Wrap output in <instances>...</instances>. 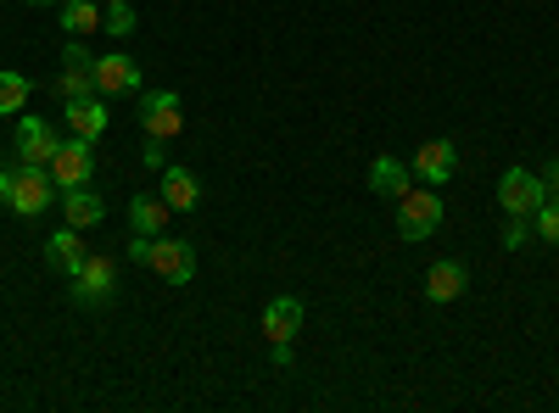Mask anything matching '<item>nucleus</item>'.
<instances>
[{
  "instance_id": "nucleus-1",
  "label": "nucleus",
  "mask_w": 559,
  "mask_h": 413,
  "mask_svg": "<svg viewBox=\"0 0 559 413\" xmlns=\"http://www.w3.org/2000/svg\"><path fill=\"white\" fill-rule=\"evenodd\" d=\"M51 202H57V179H51V168H34V162L0 168V207H7V212H17V218H39Z\"/></svg>"
},
{
  "instance_id": "nucleus-2",
  "label": "nucleus",
  "mask_w": 559,
  "mask_h": 413,
  "mask_svg": "<svg viewBox=\"0 0 559 413\" xmlns=\"http://www.w3.org/2000/svg\"><path fill=\"white\" fill-rule=\"evenodd\" d=\"M437 223H442V196H437V185H426V191L408 185V191L397 196V235H403V241H431Z\"/></svg>"
},
{
  "instance_id": "nucleus-3",
  "label": "nucleus",
  "mask_w": 559,
  "mask_h": 413,
  "mask_svg": "<svg viewBox=\"0 0 559 413\" xmlns=\"http://www.w3.org/2000/svg\"><path fill=\"white\" fill-rule=\"evenodd\" d=\"M146 268L157 274L163 286H191V280H197V246H191V241L152 235V246H146Z\"/></svg>"
},
{
  "instance_id": "nucleus-4",
  "label": "nucleus",
  "mask_w": 559,
  "mask_h": 413,
  "mask_svg": "<svg viewBox=\"0 0 559 413\" xmlns=\"http://www.w3.org/2000/svg\"><path fill=\"white\" fill-rule=\"evenodd\" d=\"M543 202H548V185H543L532 168H503V179H498V207H503L509 218H532Z\"/></svg>"
},
{
  "instance_id": "nucleus-5",
  "label": "nucleus",
  "mask_w": 559,
  "mask_h": 413,
  "mask_svg": "<svg viewBox=\"0 0 559 413\" xmlns=\"http://www.w3.org/2000/svg\"><path fill=\"white\" fill-rule=\"evenodd\" d=\"M140 129H146V141L168 146L185 129V101L174 96V89H146V96H140Z\"/></svg>"
},
{
  "instance_id": "nucleus-6",
  "label": "nucleus",
  "mask_w": 559,
  "mask_h": 413,
  "mask_svg": "<svg viewBox=\"0 0 559 413\" xmlns=\"http://www.w3.org/2000/svg\"><path fill=\"white\" fill-rule=\"evenodd\" d=\"M96 141H84V134H68V141L57 146L51 157V179L57 191H73V185H90V173H96V151H90Z\"/></svg>"
},
{
  "instance_id": "nucleus-7",
  "label": "nucleus",
  "mask_w": 559,
  "mask_h": 413,
  "mask_svg": "<svg viewBox=\"0 0 559 413\" xmlns=\"http://www.w3.org/2000/svg\"><path fill=\"white\" fill-rule=\"evenodd\" d=\"M112 291H118V263L112 257H90L73 274V302L79 307H102V302H112Z\"/></svg>"
},
{
  "instance_id": "nucleus-8",
  "label": "nucleus",
  "mask_w": 559,
  "mask_h": 413,
  "mask_svg": "<svg viewBox=\"0 0 559 413\" xmlns=\"http://www.w3.org/2000/svg\"><path fill=\"white\" fill-rule=\"evenodd\" d=\"M57 129L45 123V118H34V112H23L17 118V162H34V168H51V157H57Z\"/></svg>"
},
{
  "instance_id": "nucleus-9",
  "label": "nucleus",
  "mask_w": 559,
  "mask_h": 413,
  "mask_svg": "<svg viewBox=\"0 0 559 413\" xmlns=\"http://www.w3.org/2000/svg\"><path fill=\"white\" fill-rule=\"evenodd\" d=\"M419 185H448V179L459 173V146L453 141H426L414 151V168H408Z\"/></svg>"
},
{
  "instance_id": "nucleus-10",
  "label": "nucleus",
  "mask_w": 559,
  "mask_h": 413,
  "mask_svg": "<svg viewBox=\"0 0 559 413\" xmlns=\"http://www.w3.org/2000/svg\"><path fill=\"white\" fill-rule=\"evenodd\" d=\"M96 89L102 96H140V62L129 51L96 57Z\"/></svg>"
},
{
  "instance_id": "nucleus-11",
  "label": "nucleus",
  "mask_w": 559,
  "mask_h": 413,
  "mask_svg": "<svg viewBox=\"0 0 559 413\" xmlns=\"http://www.w3.org/2000/svg\"><path fill=\"white\" fill-rule=\"evenodd\" d=\"M57 202H62V218H68L73 229H96V223L107 218V196H102L96 185H73V191H62Z\"/></svg>"
},
{
  "instance_id": "nucleus-12",
  "label": "nucleus",
  "mask_w": 559,
  "mask_h": 413,
  "mask_svg": "<svg viewBox=\"0 0 559 413\" xmlns=\"http://www.w3.org/2000/svg\"><path fill=\"white\" fill-rule=\"evenodd\" d=\"M62 118H68V129H73V134H84V141H102L107 123H112V112L102 107V89H96V96L68 101V107H62Z\"/></svg>"
},
{
  "instance_id": "nucleus-13",
  "label": "nucleus",
  "mask_w": 559,
  "mask_h": 413,
  "mask_svg": "<svg viewBox=\"0 0 559 413\" xmlns=\"http://www.w3.org/2000/svg\"><path fill=\"white\" fill-rule=\"evenodd\" d=\"M157 196L174 207V212H197V202H202V179L191 173V168H163V185H157Z\"/></svg>"
},
{
  "instance_id": "nucleus-14",
  "label": "nucleus",
  "mask_w": 559,
  "mask_h": 413,
  "mask_svg": "<svg viewBox=\"0 0 559 413\" xmlns=\"http://www.w3.org/2000/svg\"><path fill=\"white\" fill-rule=\"evenodd\" d=\"M45 263H51V268H62L68 274V280H73V274L90 263V252H84V229H57V235L51 241H45Z\"/></svg>"
},
{
  "instance_id": "nucleus-15",
  "label": "nucleus",
  "mask_w": 559,
  "mask_h": 413,
  "mask_svg": "<svg viewBox=\"0 0 559 413\" xmlns=\"http://www.w3.org/2000/svg\"><path fill=\"white\" fill-rule=\"evenodd\" d=\"M464 286H471V268H464L459 257H442V263H431V274H426V296H431V302H459Z\"/></svg>"
},
{
  "instance_id": "nucleus-16",
  "label": "nucleus",
  "mask_w": 559,
  "mask_h": 413,
  "mask_svg": "<svg viewBox=\"0 0 559 413\" xmlns=\"http://www.w3.org/2000/svg\"><path fill=\"white\" fill-rule=\"evenodd\" d=\"M408 185H414V173H408V162H403V157H376V162H369V196L397 202Z\"/></svg>"
},
{
  "instance_id": "nucleus-17",
  "label": "nucleus",
  "mask_w": 559,
  "mask_h": 413,
  "mask_svg": "<svg viewBox=\"0 0 559 413\" xmlns=\"http://www.w3.org/2000/svg\"><path fill=\"white\" fill-rule=\"evenodd\" d=\"M297 330H302V302L297 296H274L263 307V336L269 341H297Z\"/></svg>"
},
{
  "instance_id": "nucleus-18",
  "label": "nucleus",
  "mask_w": 559,
  "mask_h": 413,
  "mask_svg": "<svg viewBox=\"0 0 559 413\" xmlns=\"http://www.w3.org/2000/svg\"><path fill=\"white\" fill-rule=\"evenodd\" d=\"M57 23L68 28V39H90L102 28V0H57Z\"/></svg>"
},
{
  "instance_id": "nucleus-19",
  "label": "nucleus",
  "mask_w": 559,
  "mask_h": 413,
  "mask_svg": "<svg viewBox=\"0 0 559 413\" xmlns=\"http://www.w3.org/2000/svg\"><path fill=\"white\" fill-rule=\"evenodd\" d=\"M168 212H174V207H168L163 196H134V202H129V229H134V235H146V241H152V235H163Z\"/></svg>"
},
{
  "instance_id": "nucleus-20",
  "label": "nucleus",
  "mask_w": 559,
  "mask_h": 413,
  "mask_svg": "<svg viewBox=\"0 0 559 413\" xmlns=\"http://www.w3.org/2000/svg\"><path fill=\"white\" fill-rule=\"evenodd\" d=\"M28 96H34V78L28 73H0V118H23V107H28Z\"/></svg>"
},
{
  "instance_id": "nucleus-21",
  "label": "nucleus",
  "mask_w": 559,
  "mask_h": 413,
  "mask_svg": "<svg viewBox=\"0 0 559 413\" xmlns=\"http://www.w3.org/2000/svg\"><path fill=\"white\" fill-rule=\"evenodd\" d=\"M57 96H62V101L96 96V73H90V68H62V73H57Z\"/></svg>"
},
{
  "instance_id": "nucleus-22",
  "label": "nucleus",
  "mask_w": 559,
  "mask_h": 413,
  "mask_svg": "<svg viewBox=\"0 0 559 413\" xmlns=\"http://www.w3.org/2000/svg\"><path fill=\"white\" fill-rule=\"evenodd\" d=\"M532 235H537V241H548V246H559V202H554V196L532 212Z\"/></svg>"
},
{
  "instance_id": "nucleus-23",
  "label": "nucleus",
  "mask_w": 559,
  "mask_h": 413,
  "mask_svg": "<svg viewBox=\"0 0 559 413\" xmlns=\"http://www.w3.org/2000/svg\"><path fill=\"white\" fill-rule=\"evenodd\" d=\"M102 28H107L112 39H129V34H134V0H118V7H107V12H102Z\"/></svg>"
},
{
  "instance_id": "nucleus-24",
  "label": "nucleus",
  "mask_w": 559,
  "mask_h": 413,
  "mask_svg": "<svg viewBox=\"0 0 559 413\" xmlns=\"http://www.w3.org/2000/svg\"><path fill=\"white\" fill-rule=\"evenodd\" d=\"M532 246V218H509L503 229V252H526Z\"/></svg>"
},
{
  "instance_id": "nucleus-25",
  "label": "nucleus",
  "mask_w": 559,
  "mask_h": 413,
  "mask_svg": "<svg viewBox=\"0 0 559 413\" xmlns=\"http://www.w3.org/2000/svg\"><path fill=\"white\" fill-rule=\"evenodd\" d=\"M62 68H90V73H96V51H90L84 39H68L62 45Z\"/></svg>"
},
{
  "instance_id": "nucleus-26",
  "label": "nucleus",
  "mask_w": 559,
  "mask_h": 413,
  "mask_svg": "<svg viewBox=\"0 0 559 413\" xmlns=\"http://www.w3.org/2000/svg\"><path fill=\"white\" fill-rule=\"evenodd\" d=\"M140 162H146L152 173H163V168H168V151H163V141H146V151H140Z\"/></svg>"
},
{
  "instance_id": "nucleus-27",
  "label": "nucleus",
  "mask_w": 559,
  "mask_h": 413,
  "mask_svg": "<svg viewBox=\"0 0 559 413\" xmlns=\"http://www.w3.org/2000/svg\"><path fill=\"white\" fill-rule=\"evenodd\" d=\"M269 363L274 369H292V341H269Z\"/></svg>"
},
{
  "instance_id": "nucleus-28",
  "label": "nucleus",
  "mask_w": 559,
  "mask_h": 413,
  "mask_svg": "<svg viewBox=\"0 0 559 413\" xmlns=\"http://www.w3.org/2000/svg\"><path fill=\"white\" fill-rule=\"evenodd\" d=\"M543 185H548V196L559 202V157H548V173H543Z\"/></svg>"
},
{
  "instance_id": "nucleus-29",
  "label": "nucleus",
  "mask_w": 559,
  "mask_h": 413,
  "mask_svg": "<svg viewBox=\"0 0 559 413\" xmlns=\"http://www.w3.org/2000/svg\"><path fill=\"white\" fill-rule=\"evenodd\" d=\"M28 7H57V0H28Z\"/></svg>"
},
{
  "instance_id": "nucleus-30",
  "label": "nucleus",
  "mask_w": 559,
  "mask_h": 413,
  "mask_svg": "<svg viewBox=\"0 0 559 413\" xmlns=\"http://www.w3.org/2000/svg\"><path fill=\"white\" fill-rule=\"evenodd\" d=\"M102 7H118V0H102Z\"/></svg>"
}]
</instances>
